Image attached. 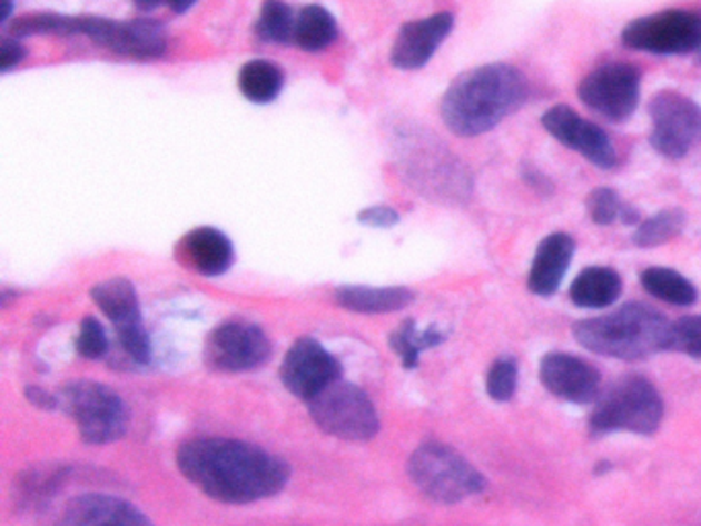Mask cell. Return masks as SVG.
I'll return each instance as SVG.
<instances>
[{
    "mask_svg": "<svg viewBox=\"0 0 701 526\" xmlns=\"http://www.w3.org/2000/svg\"><path fill=\"white\" fill-rule=\"evenodd\" d=\"M177 467L189 484L223 504H251L280 494L290 469L268 450L230 438H196L179 446Z\"/></svg>",
    "mask_w": 701,
    "mask_h": 526,
    "instance_id": "6da1fadb",
    "label": "cell"
},
{
    "mask_svg": "<svg viewBox=\"0 0 701 526\" xmlns=\"http://www.w3.org/2000/svg\"><path fill=\"white\" fill-rule=\"evenodd\" d=\"M529 81L513 64H484L463 72L446 89L441 116L446 128L461 138L494 130L525 106Z\"/></svg>",
    "mask_w": 701,
    "mask_h": 526,
    "instance_id": "7a4b0ae2",
    "label": "cell"
},
{
    "mask_svg": "<svg viewBox=\"0 0 701 526\" xmlns=\"http://www.w3.org/2000/svg\"><path fill=\"white\" fill-rule=\"evenodd\" d=\"M669 329L671 324L659 310L642 302H628L609 315L579 321L574 325V338L601 356L642 360L669 348Z\"/></svg>",
    "mask_w": 701,
    "mask_h": 526,
    "instance_id": "3957f363",
    "label": "cell"
},
{
    "mask_svg": "<svg viewBox=\"0 0 701 526\" xmlns=\"http://www.w3.org/2000/svg\"><path fill=\"white\" fill-rule=\"evenodd\" d=\"M664 404L661 393L644 377H623L596 401L591 416L594 434H654L661 426Z\"/></svg>",
    "mask_w": 701,
    "mask_h": 526,
    "instance_id": "277c9868",
    "label": "cell"
},
{
    "mask_svg": "<svg viewBox=\"0 0 701 526\" xmlns=\"http://www.w3.org/2000/svg\"><path fill=\"white\" fill-rule=\"evenodd\" d=\"M407 473L412 484L438 504H457L486 487L484 475L470 460L441 443H426L416 448L407 460Z\"/></svg>",
    "mask_w": 701,
    "mask_h": 526,
    "instance_id": "5b68a950",
    "label": "cell"
},
{
    "mask_svg": "<svg viewBox=\"0 0 701 526\" xmlns=\"http://www.w3.org/2000/svg\"><path fill=\"white\" fill-rule=\"evenodd\" d=\"M60 407L75 419L82 443L108 445L126 434L128 414L122 397L93 380L70 383L60 391Z\"/></svg>",
    "mask_w": 701,
    "mask_h": 526,
    "instance_id": "8992f818",
    "label": "cell"
},
{
    "mask_svg": "<svg viewBox=\"0 0 701 526\" xmlns=\"http://www.w3.org/2000/svg\"><path fill=\"white\" fill-rule=\"evenodd\" d=\"M309 414L325 434L348 443H366L381 430L377 409L368 395L342 380L310 399Z\"/></svg>",
    "mask_w": 701,
    "mask_h": 526,
    "instance_id": "52a82bcc",
    "label": "cell"
},
{
    "mask_svg": "<svg viewBox=\"0 0 701 526\" xmlns=\"http://www.w3.org/2000/svg\"><path fill=\"white\" fill-rule=\"evenodd\" d=\"M625 48L656 56L698 54L701 48V14L662 11L634 19L621 31Z\"/></svg>",
    "mask_w": 701,
    "mask_h": 526,
    "instance_id": "ba28073f",
    "label": "cell"
},
{
    "mask_svg": "<svg viewBox=\"0 0 701 526\" xmlns=\"http://www.w3.org/2000/svg\"><path fill=\"white\" fill-rule=\"evenodd\" d=\"M642 72L630 62L594 68L579 85L580 101L611 123L628 122L640 103Z\"/></svg>",
    "mask_w": 701,
    "mask_h": 526,
    "instance_id": "9c48e42d",
    "label": "cell"
},
{
    "mask_svg": "<svg viewBox=\"0 0 701 526\" xmlns=\"http://www.w3.org/2000/svg\"><path fill=\"white\" fill-rule=\"evenodd\" d=\"M648 113L652 120L650 145L662 157L679 161L688 157L693 145L701 142V106L677 91L654 95Z\"/></svg>",
    "mask_w": 701,
    "mask_h": 526,
    "instance_id": "30bf717a",
    "label": "cell"
},
{
    "mask_svg": "<svg viewBox=\"0 0 701 526\" xmlns=\"http://www.w3.org/2000/svg\"><path fill=\"white\" fill-rule=\"evenodd\" d=\"M271 341L257 325L230 321L216 327L206 339L204 360L220 373H247L266 365Z\"/></svg>",
    "mask_w": 701,
    "mask_h": 526,
    "instance_id": "8fae6325",
    "label": "cell"
},
{
    "mask_svg": "<svg viewBox=\"0 0 701 526\" xmlns=\"http://www.w3.org/2000/svg\"><path fill=\"white\" fill-rule=\"evenodd\" d=\"M91 297L109 321L116 325L118 339L126 354L138 365H149L152 356L149 334L142 324L140 302L132 282L126 278H111L97 284Z\"/></svg>",
    "mask_w": 701,
    "mask_h": 526,
    "instance_id": "7c38bea8",
    "label": "cell"
},
{
    "mask_svg": "<svg viewBox=\"0 0 701 526\" xmlns=\"http://www.w3.org/2000/svg\"><path fill=\"white\" fill-rule=\"evenodd\" d=\"M342 377L336 356L313 338H300L290 346L280 366L284 387L303 401L315 399Z\"/></svg>",
    "mask_w": 701,
    "mask_h": 526,
    "instance_id": "4fadbf2b",
    "label": "cell"
},
{
    "mask_svg": "<svg viewBox=\"0 0 701 526\" xmlns=\"http://www.w3.org/2000/svg\"><path fill=\"white\" fill-rule=\"evenodd\" d=\"M81 36L132 58H157L167 52V36L155 21H109L101 17H81Z\"/></svg>",
    "mask_w": 701,
    "mask_h": 526,
    "instance_id": "5bb4252c",
    "label": "cell"
},
{
    "mask_svg": "<svg viewBox=\"0 0 701 526\" xmlns=\"http://www.w3.org/2000/svg\"><path fill=\"white\" fill-rule=\"evenodd\" d=\"M541 123L560 145L576 150L584 159L593 162L594 167L605 171L615 167L618 152L608 132L601 126L580 118L574 109L567 106L547 109Z\"/></svg>",
    "mask_w": 701,
    "mask_h": 526,
    "instance_id": "9a60e30c",
    "label": "cell"
},
{
    "mask_svg": "<svg viewBox=\"0 0 701 526\" xmlns=\"http://www.w3.org/2000/svg\"><path fill=\"white\" fill-rule=\"evenodd\" d=\"M540 377L547 391L570 404L594 401L601 389L599 370L570 354L545 356L541 363Z\"/></svg>",
    "mask_w": 701,
    "mask_h": 526,
    "instance_id": "2e32d148",
    "label": "cell"
},
{
    "mask_svg": "<svg viewBox=\"0 0 701 526\" xmlns=\"http://www.w3.org/2000/svg\"><path fill=\"white\" fill-rule=\"evenodd\" d=\"M455 26L451 13H436L419 21L405 23L393 43L392 64L399 70H418L431 62L432 56L448 38Z\"/></svg>",
    "mask_w": 701,
    "mask_h": 526,
    "instance_id": "e0dca14e",
    "label": "cell"
},
{
    "mask_svg": "<svg viewBox=\"0 0 701 526\" xmlns=\"http://www.w3.org/2000/svg\"><path fill=\"white\" fill-rule=\"evenodd\" d=\"M56 526H152V523L126 499L85 494L68 502Z\"/></svg>",
    "mask_w": 701,
    "mask_h": 526,
    "instance_id": "ac0fdd59",
    "label": "cell"
},
{
    "mask_svg": "<svg viewBox=\"0 0 701 526\" xmlns=\"http://www.w3.org/2000/svg\"><path fill=\"white\" fill-rule=\"evenodd\" d=\"M574 249L576 245L567 232L547 235L533 257L531 271H529V290L537 297L555 295L570 268Z\"/></svg>",
    "mask_w": 701,
    "mask_h": 526,
    "instance_id": "d6986e66",
    "label": "cell"
},
{
    "mask_svg": "<svg viewBox=\"0 0 701 526\" xmlns=\"http://www.w3.org/2000/svg\"><path fill=\"white\" fill-rule=\"evenodd\" d=\"M181 257L191 266V270L216 278L223 276L233 266V244L223 230L213 227L194 229L184 237L179 245Z\"/></svg>",
    "mask_w": 701,
    "mask_h": 526,
    "instance_id": "ffe728a7",
    "label": "cell"
},
{
    "mask_svg": "<svg viewBox=\"0 0 701 526\" xmlns=\"http://www.w3.org/2000/svg\"><path fill=\"white\" fill-rule=\"evenodd\" d=\"M68 477H70L68 465L46 463V465L29 467L28 472L21 473L14 479V504L21 510L41 508L65 487Z\"/></svg>",
    "mask_w": 701,
    "mask_h": 526,
    "instance_id": "44dd1931",
    "label": "cell"
},
{
    "mask_svg": "<svg viewBox=\"0 0 701 526\" xmlns=\"http://www.w3.org/2000/svg\"><path fill=\"white\" fill-rule=\"evenodd\" d=\"M414 300V292L402 286H342L336 290V302L344 309L363 315H385L402 310Z\"/></svg>",
    "mask_w": 701,
    "mask_h": 526,
    "instance_id": "7402d4cb",
    "label": "cell"
},
{
    "mask_svg": "<svg viewBox=\"0 0 701 526\" xmlns=\"http://www.w3.org/2000/svg\"><path fill=\"white\" fill-rule=\"evenodd\" d=\"M621 295V276L611 268L593 266L580 271L570 298L580 309H608Z\"/></svg>",
    "mask_w": 701,
    "mask_h": 526,
    "instance_id": "603a6c76",
    "label": "cell"
},
{
    "mask_svg": "<svg viewBox=\"0 0 701 526\" xmlns=\"http://www.w3.org/2000/svg\"><path fill=\"white\" fill-rule=\"evenodd\" d=\"M284 75L270 60H251L239 72V89L254 103H270L283 91Z\"/></svg>",
    "mask_w": 701,
    "mask_h": 526,
    "instance_id": "cb8c5ba5",
    "label": "cell"
},
{
    "mask_svg": "<svg viewBox=\"0 0 701 526\" xmlns=\"http://www.w3.org/2000/svg\"><path fill=\"white\" fill-rule=\"evenodd\" d=\"M642 286L648 295L661 298L674 307H689L698 300L695 286L685 276L669 268H648L642 271Z\"/></svg>",
    "mask_w": 701,
    "mask_h": 526,
    "instance_id": "d4e9b609",
    "label": "cell"
},
{
    "mask_svg": "<svg viewBox=\"0 0 701 526\" xmlns=\"http://www.w3.org/2000/svg\"><path fill=\"white\" fill-rule=\"evenodd\" d=\"M337 38L336 19L322 7H305L295 23L297 46L307 52H319Z\"/></svg>",
    "mask_w": 701,
    "mask_h": 526,
    "instance_id": "484cf974",
    "label": "cell"
},
{
    "mask_svg": "<svg viewBox=\"0 0 701 526\" xmlns=\"http://www.w3.org/2000/svg\"><path fill=\"white\" fill-rule=\"evenodd\" d=\"M445 341V334H441L436 327H428L419 331L412 319L399 325L392 336V350L397 351L405 368H416L419 363V354L428 348H434Z\"/></svg>",
    "mask_w": 701,
    "mask_h": 526,
    "instance_id": "4316f807",
    "label": "cell"
},
{
    "mask_svg": "<svg viewBox=\"0 0 701 526\" xmlns=\"http://www.w3.org/2000/svg\"><path fill=\"white\" fill-rule=\"evenodd\" d=\"M685 212L679 210V208H669V210H661L656 212L654 217L644 220L638 229H635L634 241L638 247L642 249H650V247H659L662 244H669L673 241L677 235H681L685 229Z\"/></svg>",
    "mask_w": 701,
    "mask_h": 526,
    "instance_id": "83f0119b",
    "label": "cell"
},
{
    "mask_svg": "<svg viewBox=\"0 0 701 526\" xmlns=\"http://www.w3.org/2000/svg\"><path fill=\"white\" fill-rule=\"evenodd\" d=\"M295 23L297 19L288 4H284L283 0H266L257 19V36L264 41L286 43L295 38Z\"/></svg>",
    "mask_w": 701,
    "mask_h": 526,
    "instance_id": "f1b7e54d",
    "label": "cell"
},
{
    "mask_svg": "<svg viewBox=\"0 0 701 526\" xmlns=\"http://www.w3.org/2000/svg\"><path fill=\"white\" fill-rule=\"evenodd\" d=\"M11 33L19 36H81V17L68 14L38 13L26 14L14 21Z\"/></svg>",
    "mask_w": 701,
    "mask_h": 526,
    "instance_id": "f546056e",
    "label": "cell"
},
{
    "mask_svg": "<svg viewBox=\"0 0 701 526\" xmlns=\"http://www.w3.org/2000/svg\"><path fill=\"white\" fill-rule=\"evenodd\" d=\"M667 350L683 351L701 360V315H689L671 324Z\"/></svg>",
    "mask_w": 701,
    "mask_h": 526,
    "instance_id": "4dcf8cb0",
    "label": "cell"
},
{
    "mask_svg": "<svg viewBox=\"0 0 701 526\" xmlns=\"http://www.w3.org/2000/svg\"><path fill=\"white\" fill-rule=\"evenodd\" d=\"M516 377H519V368L513 358H500L496 360L490 373H487L486 385L487 393L494 401H509L513 399L516 391Z\"/></svg>",
    "mask_w": 701,
    "mask_h": 526,
    "instance_id": "1f68e13d",
    "label": "cell"
},
{
    "mask_svg": "<svg viewBox=\"0 0 701 526\" xmlns=\"http://www.w3.org/2000/svg\"><path fill=\"white\" fill-rule=\"evenodd\" d=\"M109 350V339L103 325L99 324L95 317L82 319L77 336V351L87 360H99Z\"/></svg>",
    "mask_w": 701,
    "mask_h": 526,
    "instance_id": "d6a6232c",
    "label": "cell"
},
{
    "mask_svg": "<svg viewBox=\"0 0 701 526\" xmlns=\"http://www.w3.org/2000/svg\"><path fill=\"white\" fill-rule=\"evenodd\" d=\"M625 204L621 202L620 196L609 188H596L586 198V210L593 218V222L608 227L615 220H620L621 210Z\"/></svg>",
    "mask_w": 701,
    "mask_h": 526,
    "instance_id": "836d02e7",
    "label": "cell"
},
{
    "mask_svg": "<svg viewBox=\"0 0 701 526\" xmlns=\"http://www.w3.org/2000/svg\"><path fill=\"white\" fill-rule=\"evenodd\" d=\"M358 220L368 227H375V229H389L399 220V217L395 210L387 208V206H375V208H368L365 212H361Z\"/></svg>",
    "mask_w": 701,
    "mask_h": 526,
    "instance_id": "e575fe53",
    "label": "cell"
},
{
    "mask_svg": "<svg viewBox=\"0 0 701 526\" xmlns=\"http://www.w3.org/2000/svg\"><path fill=\"white\" fill-rule=\"evenodd\" d=\"M26 58V48L17 40H2L0 46V70L9 72L11 68L21 64V60Z\"/></svg>",
    "mask_w": 701,
    "mask_h": 526,
    "instance_id": "d590c367",
    "label": "cell"
},
{
    "mask_svg": "<svg viewBox=\"0 0 701 526\" xmlns=\"http://www.w3.org/2000/svg\"><path fill=\"white\" fill-rule=\"evenodd\" d=\"M26 399H28L29 404L33 405V407L43 409V411H55V409L60 407V397L55 395V393L41 389L38 385H31V387L26 389Z\"/></svg>",
    "mask_w": 701,
    "mask_h": 526,
    "instance_id": "8d00e7d4",
    "label": "cell"
},
{
    "mask_svg": "<svg viewBox=\"0 0 701 526\" xmlns=\"http://www.w3.org/2000/svg\"><path fill=\"white\" fill-rule=\"evenodd\" d=\"M132 2H135L136 9H140V11H155L162 4H167L176 13H186L198 0H132Z\"/></svg>",
    "mask_w": 701,
    "mask_h": 526,
    "instance_id": "74e56055",
    "label": "cell"
},
{
    "mask_svg": "<svg viewBox=\"0 0 701 526\" xmlns=\"http://www.w3.org/2000/svg\"><path fill=\"white\" fill-rule=\"evenodd\" d=\"M698 64H701V48H700V52H698Z\"/></svg>",
    "mask_w": 701,
    "mask_h": 526,
    "instance_id": "f35d334b",
    "label": "cell"
}]
</instances>
